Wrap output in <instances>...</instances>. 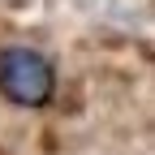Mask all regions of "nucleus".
<instances>
[{
  "label": "nucleus",
  "mask_w": 155,
  "mask_h": 155,
  "mask_svg": "<svg viewBox=\"0 0 155 155\" xmlns=\"http://www.w3.org/2000/svg\"><path fill=\"white\" fill-rule=\"evenodd\" d=\"M0 95L13 108H43L56 99V65L30 43L0 48Z\"/></svg>",
  "instance_id": "nucleus-1"
}]
</instances>
